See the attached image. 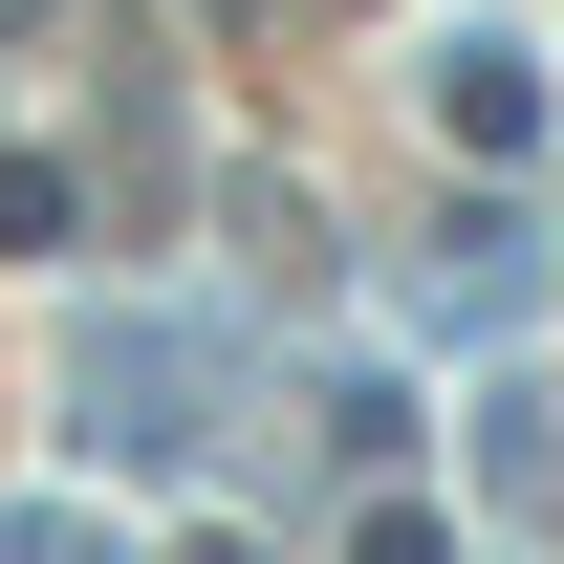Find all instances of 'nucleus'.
I'll return each mask as SVG.
<instances>
[{
	"label": "nucleus",
	"mask_w": 564,
	"mask_h": 564,
	"mask_svg": "<svg viewBox=\"0 0 564 564\" xmlns=\"http://www.w3.org/2000/svg\"><path fill=\"white\" fill-rule=\"evenodd\" d=\"M348 564H456V543H434V521H413V499H391V521H369V543Z\"/></svg>",
	"instance_id": "2"
},
{
	"label": "nucleus",
	"mask_w": 564,
	"mask_h": 564,
	"mask_svg": "<svg viewBox=\"0 0 564 564\" xmlns=\"http://www.w3.org/2000/svg\"><path fill=\"white\" fill-rule=\"evenodd\" d=\"M87 434H109V456H196V348H87Z\"/></svg>",
	"instance_id": "1"
}]
</instances>
